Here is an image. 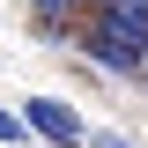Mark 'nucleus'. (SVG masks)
I'll use <instances>...</instances> for the list:
<instances>
[{"instance_id": "f257e3e1", "label": "nucleus", "mask_w": 148, "mask_h": 148, "mask_svg": "<svg viewBox=\"0 0 148 148\" xmlns=\"http://www.w3.org/2000/svg\"><path fill=\"white\" fill-rule=\"evenodd\" d=\"M82 52H89L104 74L148 67V0H104V15H96L89 37H82Z\"/></svg>"}, {"instance_id": "20e7f679", "label": "nucleus", "mask_w": 148, "mask_h": 148, "mask_svg": "<svg viewBox=\"0 0 148 148\" xmlns=\"http://www.w3.org/2000/svg\"><path fill=\"white\" fill-rule=\"evenodd\" d=\"M30 8H37V22H59V15L74 8V0H30Z\"/></svg>"}, {"instance_id": "39448f33", "label": "nucleus", "mask_w": 148, "mask_h": 148, "mask_svg": "<svg viewBox=\"0 0 148 148\" xmlns=\"http://www.w3.org/2000/svg\"><path fill=\"white\" fill-rule=\"evenodd\" d=\"M89 148H133V141H119V133H96V141H89Z\"/></svg>"}, {"instance_id": "7ed1b4c3", "label": "nucleus", "mask_w": 148, "mask_h": 148, "mask_svg": "<svg viewBox=\"0 0 148 148\" xmlns=\"http://www.w3.org/2000/svg\"><path fill=\"white\" fill-rule=\"evenodd\" d=\"M0 141L15 148V141H30V119H15V111H0Z\"/></svg>"}, {"instance_id": "f03ea898", "label": "nucleus", "mask_w": 148, "mask_h": 148, "mask_svg": "<svg viewBox=\"0 0 148 148\" xmlns=\"http://www.w3.org/2000/svg\"><path fill=\"white\" fill-rule=\"evenodd\" d=\"M22 119H30V133H45L52 148H82V141H89L82 111H74V104H59V96H30V104H22Z\"/></svg>"}]
</instances>
